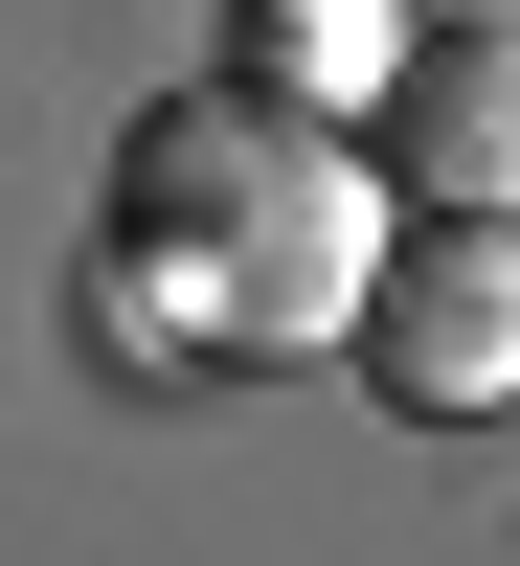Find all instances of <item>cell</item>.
Masks as SVG:
<instances>
[{
  "mask_svg": "<svg viewBox=\"0 0 520 566\" xmlns=\"http://www.w3.org/2000/svg\"><path fill=\"white\" fill-rule=\"evenodd\" d=\"M385 159H362V114H295V91H159L114 159V272H91V317H114L136 363L159 340H340L362 272H385Z\"/></svg>",
  "mask_w": 520,
  "mask_h": 566,
  "instance_id": "cell-1",
  "label": "cell"
},
{
  "mask_svg": "<svg viewBox=\"0 0 520 566\" xmlns=\"http://www.w3.org/2000/svg\"><path fill=\"white\" fill-rule=\"evenodd\" d=\"M340 340H362V386H385L407 431H498V408H520V227H476V205H407Z\"/></svg>",
  "mask_w": 520,
  "mask_h": 566,
  "instance_id": "cell-2",
  "label": "cell"
},
{
  "mask_svg": "<svg viewBox=\"0 0 520 566\" xmlns=\"http://www.w3.org/2000/svg\"><path fill=\"white\" fill-rule=\"evenodd\" d=\"M362 159H385V205H476V227H520V0L407 23V69H385V114H362Z\"/></svg>",
  "mask_w": 520,
  "mask_h": 566,
  "instance_id": "cell-3",
  "label": "cell"
},
{
  "mask_svg": "<svg viewBox=\"0 0 520 566\" xmlns=\"http://www.w3.org/2000/svg\"><path fill=\"white\" fill-rule=\"evenodd\" d=\"M226 23H250L226 69H250V91H295V114H385V69H407V23H385V0H226Z\"/></svg>",
  "mask_w": 520,
  "mask_h": 566,
  "instance_id": "cell-4",
  "label": "cell"
}]
</instances>
